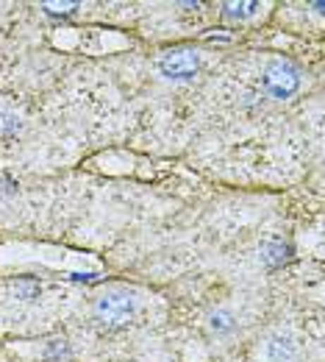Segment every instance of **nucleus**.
Listing matches in <instances>:
<instances>
[{"mask_svg": "<svg viewBox=\"0 0 325 362\" xmlns=\"http://www.w3.org/2000/svg\"><path fill=\"white\" fill-rule=\"evenodd\" d=\"M233 326H236V320H233V315L226 313V310H220V313L211 315V329H214V332H231Z\"/></svg>", "mask_w": 325, "mask_h": 362, "instance_id": "7", "label": "nucleus"}, {"mask_svg": "<svg viewBox=\"0 0 325 362\" xmlns=\"http://www.w3.org/2000/svg\"><path fill=\"white\" fill-rule=\"evenodd\" d=\"M137 313V298L125 290H109L94 301V317L106 326H120Z\"/></svg>", "mask_w": 325, "mask_h": 362, "instance_id": "2", "label": "nucleus"}, {"mask_svg": "<svg viewBox=\"0 0 325 362\" xmlns=\"http://www.w3.org/2000/svg\"><path fill=\"white\" fill-rule=\"evenodd\" d=\"M78 3H42V11L45 14H53V17H70L75 14Z\"/></svg>", "mask_w": 325, "mask_h": 362, "instance_id": "6", "label": "nucleus"}, {"mask_svg": "<svg viewBox=\"0 0 325 362\" xmlns=\"http://www.w3.org/2000/svg\"><path fill=\"white\" fill-rule=\"evenodd\" d=\"M300 81H303V73L295 62L289 59H273L267 62L264 73H262V84H264V92L276 100H286L292 98L295 92L300 90Z\"/></svg>", "mask_w": 325, "mask_h": 362, "instance_id": "1", "label": "nucleus"}, {"mask_svg": "<svg viewBox=\"0 0 325 362\" xmlns=\"http://www.w3.org/2000/svg\"><path fill=\"white\" fill-rule=\"evenodd\" d=\"M259 11V3H223V14L228 20H247Z\"/></svg>", "mask_w": 325, "mask_h": 362, "instance_id": "5", "label": "nucleus"}, {"mask_svg": "<svg viewBox=\"0 0 325 362\" xmlns=\"http://www.w3.org/2000/svg\"><path fill=\"white\" fill-rule=\"evenodd\" d=\"M200 67V56L189 47H176V50H167L161 59H159V70L164 78L170 81H189Z\"/></svg>", "mask_w": 325, "mask_h": 362, "instance_id": "3", "label": "nucleus"}, {"mask_svg": "<svg viewBox=\"0 0 325 362\" xmlns=\"http://www.w3.org/2000/svg\"><path fill=\"white\" fill-rule=\"evenodd\" d=\"M264 357L270 362H292L295 360V340L289 334H273L264 346Z\"/></svg>", "mask_w": 325, "mask_h": 362, "instance_id": "4", "label": "nucleus"}]
</instances>
